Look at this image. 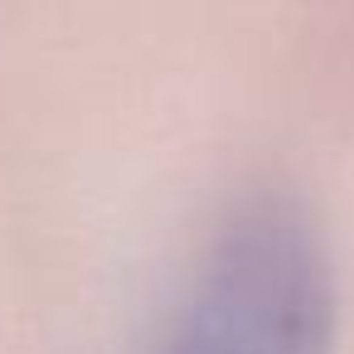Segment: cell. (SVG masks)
<instances>
[{
	"label": "cell",
	"mask_w": 354,
	"mask_h": 354,
	"mask_svg": "<svg viewBox=\"0 0 354 354\" xmlns=\"http://www.w3.org/2000/svg\"><path fill=\"white\" fill-rule=\"evenodd\" d=\"M339 286L325 233L286 194L238 204L209 238L165 354H335Z\"/></svg>",
	"instance_id": "1"
}]
</instances>
